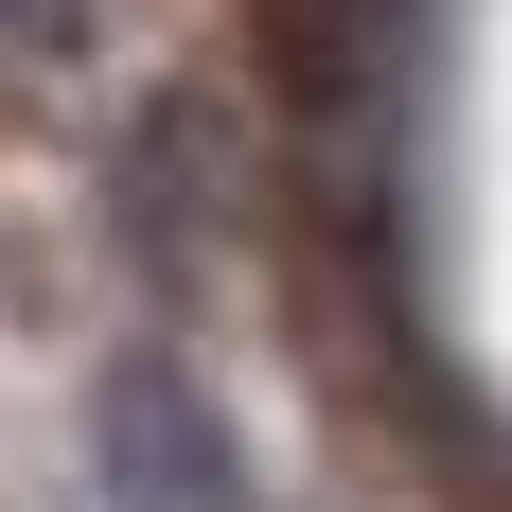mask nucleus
Returning <instances> with one entry per match:
<instances>
[{
	"label": "nucleus",
	"instance_id": "f257e3e1",
	"mask_svg": "<svg viewBox=\"0 0 512 512\" xmlns=\"http://www.w3.org/2000/svg\"><path fill=\"white\" fill-rule=\"evenodd\" d=\"M106 495H124V512H248L230 424L195 407L177 354H124V371H106Z\"/></svg>",
	"mask_w": 512,
	"mask_h": 512
},
{
	"label": "nucleus",
	"instance_id": "f03ea898",
	"mask_svg": "<svg viewBox=\"0 0 512 512\" xmlns=\"http://www.w3.org/2000/svg\"><path fill=\"white\" fill-rule=\"evenodd\" d=\"M389 18H407V0H248V53H265V89L301 106V124H354Z\"/></svg>",
	"mask_w": 512,
	"mask_h": 512
},
{
	"label": "nucleus",
	"instance_id": "7ed1b4c3",
	"mask_svg": "<svg viewBox=\"0 0 512 512\" xmlns=\"http://www.w3.org/2000/svg\"><path fill=\"white\" fill-rule=\"evenodd\" d=\"M0 36H71V0H0Z\"/></svg>",
	"mask_w": 512,
	"mask_h": 512
}]
</instances>
